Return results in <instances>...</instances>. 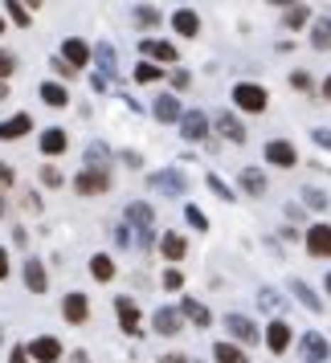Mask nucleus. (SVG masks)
Here are the masks:
<instances>
[{"label": "nucleus", "mask_w": 331, "mask_h": 363, "mask_svg": "<svg viewBox=\"0 0 331 363\" xmlns=\"http://www.w3.org/2000/svg\"><path fill=\"white\" fill-rule=\"evenodd\" d=\"M127 225H135V233H139V245L151 249V225H156V216H151L148 204H127Z\"/></svg>", "instance_id": "obj_1"}, {"label": "nucleus", "mask_w": 331, "mask_h": 363, "mask_svg": "<svg viewBox=\"0 0 331 363\" xmlns=\"http://www.w3.org/2000/svg\"><path fill=\"white\" fill-rule=\"evenodd\" d=\"M233 102H237L242 111H249V115H262L266 111V90L262 86L242 82V86H233Z\"/></svg>", "instance_id": "obj_2"}, {"label": "nucleus", "mask_w": 331, "mask_h": 363, "mask_svg": "<svg viewBox=\"0 0 331 363\" xmlns=\"http://www.w3.org/2000/svg\"><path fill=\"white\" fill-rule=\"evenodd\" d=\"M148 184L156 188V192H168V196H184V172H176V167H164V172H151Z\"/></svg>", "instance_id": "obj_3"}, {"label": "nucleus", "mask_w": 331, "mask_h": 363, "mask_svg": "<svg viewBox=\"0 0 331 363\" xmlns=\"http://www.w3.org/2000/svg\"><path fill=\"white\" fill-rule=\"evenodd\" d=\"M74 188H78L82 196H94V192H107V188H111V172H90V167H86L82 176L74 180Z\"/></svg>", "instance_id": "obj_4"}, {"label": "nucleus", "mask_w": 331, "mask_h": 363, "mask_svg": "<svg viewBox=\"0 0 331 363\" xmlns=\"http://www.w3.org/2000/svg\"><path fill=\"white\" fill-rule=\"evenodd\" d=\"M225 330H229L233 339H242V343H258V327H254V323H249L246 314H229V318H225Z\"/></svg>", "instance_id": "obj_5"}, {"label": "nucleus", "mask_w": 331, "mask_h": 363, "mask_svg": "<svg viewBox=\"0 0 331 363\" xmlns=\"http://www.w3.org/2000/svg\"><path fill=\"white\" fill-rule=\"evenodd\" d=\"M307 249H311V257H331V225L307 229Z\"/></svg>", "instance_id": "obj_6"}, {"label": "nucleus", "mask_w": 331, "mask_h": 363, "mask_svg": "<svg viewBox=\"0 0 331 363\" xmlns=\"http://www.w3.org/2000/svg\"><path fill=\"white\" fill-rule=\"evenodd\" d=\"M62 62H66L70 69H82L86 62H90V50H86V41H78V37L62 41Z\"/></svg>", "instance_id": "obj_7"}, {"label": "nucleus", "mask_w": 331, "mask_h": 363, "mask_svg": "<svg viewBox=\"0 0 331 363\" xmlns=\"http://www.w3.org/2000/svg\"><path fill=\"white\" fill-rule=\"evenodd\" d=\"M62 355V343L58 339H50V335H41V339H33L29 343V359H37V363H53Z\"/></svg>", "instance_id": "obj_8"}, {"label": "nucleus", "mask_w": 331, "mask_h": 363, "mask_svg": "<svg viewBox=\"0 0 331 363\" xmlns=\"http://www.w3.org/2000/svg\"><path fill=\"white\" fill-rule=\"evenodd\" d=\"M180 131H184V139L200 143V139L209 135V118L200 115V111H188V115H180Z\"/></svg>", "instance_id": "obj_9"}, {"label": "nucleus", "mask_w": 331, "mask_h": 363, "mask_svg": "<svg viewBox=\"0 0 331 363\" xmlns=\"http://www.w3.org/2000/svg\"><path fill=\"white\" fill-rule=\"evenodd\" d=\"M266 347H270L274 355H282V351L291 347V327H286V318H274V323H270V330H266Z\"/></svg>", "instance_id": "obj_10"}, {"label": "nucleus", "mask_w": 331, "mask_h": 363, "mask_svg": "<svg viewBox=\"0 0 331 363\" xmlns=\"http://www.w3.org/2000/svg\"><path fill=\"white\" fill-rule=\"evenodd\" d=\"M151 327L160 330V335H180V311H172V306H160V311L151 314Z\"/></svg>", "instance_id": "obj_11"}, {"label": "nucleus", "mask_w": 331, "mask_h": 363, "mask_svg": "<svg viewBox=\"0 0 331 363\" xmlns=\"http://www.w3.org/2000/svg\"><path fill=\"white\" fill-rule=\"evenodd\" d=\"M119 323H123V335H139V311H135L131 298H115Z\"/></svg>", "instance_id": "obj_12"}, {"label": "nucleus", "mask_w": 331, "mask_h": 363, "mask_svg": "<svg viewBox=\"0 0 331 363\" xmlns=\"http://www.w3.org/2000/svg\"><path fill=\"white\" fill-rule=\"evenodd\" d=\"M139 50H143V57H151V66L156 62H176V45L172 41H139Z\"/></svg>", "instance_id": "obj_13"}, {"label": "nucleus", "mask_w": 331, "mask_h": 363, "mask_svg": "<svg viewBox=\"0 0 331 363\" xmlns=\"http://www.w3.org/2000/svg\"><path fill=\"white\" fill-rule=\"evenodd\" d=\"M151 111H156L160 123H180V102H176V94H160V99L151 102Z\"/></svg>", "instance_id": "obj_14"}, {"label": "nucleus", "mask_w": 331, "mask_h": 363, "mask_svg": "<svg viewBox=\"0 0 331 363\" xmlns=\"http://www.w3.org/2000/svg\"><path fill=\"white\" fill-rule=\"evenodd\" d=\"M25 286H29L33 294H45V286H50V278H45V265L37 262V257H29V262H25Z\"/></svg>", "instance_id": "obj_15"}, {"label": "nucleus", "mask_w": 331, "mask_h": 363, "mask_svg": "<svg viewBox=\"0 0 331 363\" xmlns=\"http://www.w3.org/2000/svg\"><path fill=\"white\" fill-rule=\"evenodd\" d=\"M62 314H66V323H86V314H90V302H86V294H66V302H62Z\"/></svg>", "instance_id": "obj_16"}, {"label": "nucleus", "mask_w": 331, "mask_h": 363, "mask_svg": "<svg viewBox=\"0 0 331 363\" xmlns=\"http://www.w3.org/2000/svg\"><path fill=\"white\" fill-rule=\"evenodd\" d=\"M217 131L225 135L229 143H246V127H242V123L229 115V111H221V115H217Z\"/></svg>", "instance_id": "obj_17"}, {"label": "nucleus", "mask_w": 331, "mask_h": 363, "mask_svg": "<svg viewBox=\"0 0 331 363\" xmlns=\"http://www.w3.org/2000/svg\"><path fill=\"white\" fill-rule=\"evenodd\" d=\"M303 359H319V363H323V359H327V339H323V335H315V330H311V335H303Z\"/></svg>", "instance_id": "obj_18"}, {"label": "nucleus", "mask_w": 331, "mask_h": 363, "mask_svg": "<svg viewBox=\"0 0 331 363\" xmlns=\"http://www.w3.org/2000/svg\"><path fill=\"white\" fill-rule=\"evenodd\" d=\"M266 160L278 167H291L295 164V147L291 143H282V139H274V143H266Z\"/></svg>", "instance_id": "obj_19"}, {"label": "nucleus", "mask_w": 331, "mask_h": 363, "mask_svg": "<svg viewBox=\"0 0 331 363\" xmlns=\"http://www.w3.org/2000/svg\"><path fill=\"white\" fill-rule=\"evenodd\" d=\"M33 131V118L29 115H13L9 123H0V139H21V135Z\"/></svg>", "instance_id": "obj_20"}, {"label": "nucleus", "mask_w": 331, "mask_h": 363, "mask_svg": "<svg viewBox=\"0 0 331 363\" xmlns=\"http://www.w3.org/2000/svg\"><path fill=\"white\" fill-rule=\"evenodd\" d=\"M311 41H315V50H331V13L315 17V25H311Z\"/></svg>", "instance_id": "obj_21"}, {"label": "nucleus", "mask_w": 331, "mask_h": 363, "mask_svg": "<svg viewBox=\"0 0 331 363\" xmlns=\"http://www.w3.org/2000/svg\"><path fill=\"white\" fill-rule=\"evenodd\" d=\"M291 294L298 298V302H303V306H307V311H323V302H319V294H315L311 286H307V281H291Z\"/></svg>", "instance_id": "obj_22"}, {"label": "nucleus", "mask_w": 331, "mask_h": 363, "mask_svg": "<svg viewBox=\"0 0 331 363\" xmlns=\"http://www.w3.org/2000/svg\"><path fill=\"white\" fill-rule=\"evenodd\" d=\"M86 167H90V172H107V167H111V151L102 147V143H90V147H86Z\"/></svg>", "instance_id": "obj_23"}, {"label": "nucleus", "mask_w": 331, "mask_h": 363, "mask_svg": "<svg viewBox=\"0 0 331 363\" xmlns=\"http://www.w3.org/2000/svg\"><path fill=\"white\" fill-rule=\"evenodd\" d=\"M172 25H176V33H180V37H197V29H200V21H197L192 9H180V13L172 17Z\"/></svg>", "instance_id": "obj_24"}, {"label": "nucleus", "mask_w": 331, "mask_h": 363, "mask_svg": "<svg viewBox=\"0 0 331 363\" xmlns=\"http://www.w3.org/2000/svg\"><path fill=\"white\" fill-rule=\"evenodd\" d=\"M242 188H246L249 196H262L266 192V176L258 167H242Z\"/></svg>", "instance_id": "obj_25"}, {"label": "nucleus", "mask_w": 331, "mask_h": 363, "mask_svg": "<svg viewBox=\"0 0 331 363\" xmlns=\"http://www.w3.org/2000/svg\"><path fill=\"white\" fill-rule=\"evenodd\" d=\"M41 151H45V155H62V151H66V131L50 127V131L41 135Z\"/></svg>", "instance_id": "obj_26"}, {"label": "nucleus", "mask_w": 331, "mask_h": 363, "mask_svg": "<svg viewBox=\"0 0 331 363\" xmlns=\"http://www.w3.org/2000/svg\"><path fill=\"white\" fill-rule=\"evenodd\" d=\"M160 249H164V257H168V262H180V257H184V249H188V245H184V237H180V233H164Z\"/></svg>", "instance_id": "obj_27"}, {"label": "nucleus", "mask_w": 331, "mask_h": 363, "mask_svg": "<svg viewBox=\"0 0 331 363\" xmlns=\"http://www.w3.org/2000/svg\"><path fill=\"white\" fill-rule=\"evenodd\" d=\"M90 274H94L99 281H111L115 278V262H111L107 253H99V257H90Z\"/></svg>", "instance_id": "obj_28"}, {"label": "nucleus", "mask_w": 331, "mask_h": 363, "mask_svg": "<svg viewBox=\"0 0 331 363\" xmlns=\"http://www.w3.org/2000/svg\"><path fill=\"white\" fill-rule=\"evenodd\" d=\"M180 314H188V318H192L197 327H209V311L200 306L197 298H184V302H180Z\"/></svg>", "instance_id": "obj_29"}, {"label": "nucleus", "mask_w": 331, "mask_h": 363, "mask_svg": "<svg viewBox=\"0 0 331 363\" xmlns=\"http://www.w3.org/2000/svg\"><path fill=\"white\" fill-rule=\"evenodd\" d=\"M41 99L50 102V106H70V94H66L58 82H45V86H41Z\"/></svg>", "instance_id": "obj_30"}, {"label": "nucleus", "mask_w": 331, "mask_h": 363, "mask_svg": "<svg viewBox=\"0 0 331 363\" xmlns=\"http://www.w3.org/2000/svg\"><path fill=\"white\" fill-rule=\"evenodd\" d=\"M213 359H217V363H246V355H242L233 343H217V347H213Z\"/></svg>", "instance_id": "obj_31"}, {"label": "nucleus", "mask_w": 331, "mask_h": 363, "mask_svg": "<svg viewBox=\"0 0 331 363\" xmlns=\"http://www.w3.org/2000/svg\"><path fill=\"white\" fill-rule=\"evenodd\" d=\"M94 57H99V66H102V74H107V78H111V74H115V66H119V57H115V50H111V45H107V41H102L99 50H94Z\"/></svg>", "instance_id": "obj_32"}, {"label": "nucleus", "mask_w": 331, "mask_h": 363, "mask_svg": "<svg viewBox=\"0 0 331 363\" xmlns=\"http://www.w3.org/2000/svg\"><path fill=\"white\" fill-rule=\"evenodd\" d=\"M307 21H311V9H307V4H291L286 25H291V29H298V25H307Z\"/></svg>", "instance_id": "obj_33"}, {"label": "nucleus", "mask_w": 331, "mask_h": 363, "mask_svg": "<svg viewBox=\"0 0 331 363\" xmlns=\"http://www.w3.org/2000/svg\"><path fill=\"white\" fill-rule=\"evenodd\" d=\"M156 78H164V74H160V66H151V62H139V66H135V82H156Z\"/></svg>", "instance_id": "obj_34"}, {"label": "nucleus", "mask_w": 331, "mask_h": 363, "mask_svg": "<svg viewBox=\"0 0 331 363\" xmlns=\"http://www.w3.org/2000/svg\"><path fill=\"white\" fill-rule=\"evenodd\" d=\"M135 21H139V25H151V29H156V25H160V13H156L151 4H139V9H135Z\"/></svg>", "instance_id": "obj_35"}, {"label": "nucleus", "mask_w": 331, "mask_h": 363, "mask_svg": "<svg viewBox=\"0 0 331 363\" xmlns=\"http://www.w3.org/2000/svg\"><path fill=\"white\" fill-rule=\"evenodd\" d=\"M303 200H307V204H311L315 213H319V208H327V196H323V192H319V188H303Z\"/></svg>", "instance_id": "obj_36"}, {"label": "nucleus", "mask_w": 331, "mask_h": 363, "mask_svg": "<svg viewBox=\"0 0 331 363\" xmlns=\"http://www.w3.org/2000/svg\"><path fill=\"white\" fill-rule=\"evenodd\" d=\"M209 188H213V192H217L221 200H225V204H233V192H229V184H225V180H217V176H209Z\"/></svg>", "instance_id": "obj_37"}, {"label": "nucleus", "mask_w": 331, "mask_h": 363, "mask_svg": "<svg viewBox=\"0 0 331 363\" xmlns=\"http://www.w3.org/2000/svg\"><path fill=\"white\" fill-rule=\"evenodd\" d=\"M13 69H17V57H13V53H4V50H0V82H4V78H9Z\"/></svg>", "instance_id": "obj_38"}, {"label": "nucleus", "mask_w": 331, "mask_h": 363, "mask_svg": "<svg viewBox=\"0 0 331 363\" xmlns=\"http://www.w3.org/2000/svg\"><path fill=\"white\" fill-rule=\"evenodd\" d=\"M258 306H262V311H274V306H278V294H274V290H258Z\"/></svg>", "instance_id": "obj_39"}, {"label": "nucleus", "mask_w": 331, "mask_h": 363, "mask_svg": "<svg viewBox=\"0 0 331 363\" xmlns=\"http://www.w3.org/2000/svg\"><path fill=\"white\" fill-rule=\"evenodd\" d=\"M9 17L17 21V25H29V13H25V4H17V0L9 4Z\"/></svg>", "instance_id": "obj_40"}, {"label": "nucleus", "mask_w": 331, "mask_h": 363, "mask_svg": "<svg viewBox=\"0 0 331 363\" xmlns=\"http://www.w3.org/2000/svg\"><path fill=\"white\" fill-rule=\"evenodd\" d=\"M41 184L58 188V184H62V172H58V167H41Z\"/></svg>", "instance_id": "obj_41"}, {"label": "nucleus", "mask_w": 331, "mask_h": 363, "mask_svg": "<svg viewBox=\"0 0 331 363\" xmlns=\"http://www.w3.org/2000/svg\"><path fill=\"white\" fill-rule=\"evenodd\" d=\"M164 286H168V290H180V286H184V274H180V269H168V274H164Z\"/></svg>", "instance_id": "obj_42"}, {"label": "nucleus", "mask_w": 331, "mask_h": 363, "mask_svg": "<svg viewBox=\"0 0 331 363\" xmlns=\"http://www.w3.org/2000/svg\"><path fill=\"white\" fill-rule=\"evenodd\" d=\"M188 225H192V229H209V220L200 216V208H188Z\"/></svg>", "instance_id": "obj_43"}, {"label": "nucleus", "mask_w": 331, "mask_h": 363, "mask_svg": "<svg viewBox=\"0 0 331 363\" xmlns=\"http://www.w3.org/2000/svg\"><path fill=\"white\" fill-rule=\"evenodd\" d=\"M315 143L331 151V127H319V131H315Z\"/></svg>", "instance_id": "obj_44"}, {"label": "nucleus", "mask_w": 331, "mask_h": 363, "mask_svg": "<svg viewBox=\"0 0 331 363\" xmlns=\"http://www.w3.org/2000/svg\"><path fill=\"white\" fill-rule=\"evenodd\" d=\"M53 74H62V78H74V69H70L62 57H53Z\"/></svg>", "instance_id": "obj_45"}, {"label": "nucleus", "mask_w": 331, "mask_h": 363, "mask_svg": "<svg viewBox=\"0 0 331 363\" xmlns=\"http://www.w3.org/2000/svg\"><path fill=\"white\" fill-rule=\"evenodd\" d=\"M115 241H119V245H131V229H127V225H119V229H115Z\"/></svg>", "instance_id": "obj_46"}, {"label": "nucleus", "mask_w": 331, "mask_h": 363, "mask_svg": "<svg viewBox=\"0 0 331 363\" xmlns=\"http://www.w3.org/2000/svg\"><path fill=\"white\" fill-rule=\"evenodd\" d=\"M9 363H29V351H25V347H13V355H9Z\"/></svg>", "instance_id": "obj_47"}, {"label": "nucleus", "mask_w": 331, "mask_h": 363, "mask_svg": "<svg viewBox=\"0 0 331 363\" xmlns=\"http://www.w3.org/2000/svg\"><path fill=\"white\" fill-rule=\"evenodd\" d=\"M291 82H295L298 90H311V78H307V74H303V69H298V74H295V78H291Z\"/></svg>", "instance_id": "obj_48"}, {"label": "nucleus", "mask_w": 331, "mask_h": 363, "mask_svg": "<svg viewBox=\"0 0 331 363\" xmlns=\"http://www.w3.org/2000/svg\"><path fill=\"white\" fill-rule=\"evenodd\" d=\"M172 86L176 90H188V74H172Z\"/></svg>", "instance_id": "obj_49"}, {"label": "nucleus", "mask_w": 331, "mask_h": 363, "mask_svg": "<svg viewBox=\"0 0 331 363\" xmlns=\"http://www.w3.org/2000/svg\"><path fill=\"white\" fill-rule=\"evenodd\" d=\"M0 184H13V167L9 164H0Z\"/></svg>", "instance_id": "obj_50"}, {"label": "nucleus", "mask_w": 331, "mask_h": 363, "mask_svg": "<svg viewBox=\"0 0 331 363\" xmlns=\"http://www.w3.org/2000/svg\"><path fill=\"white\" fill-rule=\"evenodd\" d=\"M0 278H9V253L0 249Z\"/></svg>", "instance_id": "obj_51"}, {"label": "nucleus", "mask_w": 331, "mask_h": 363, "mask_svg": "<svg viewBox=\"0 0 331 363\" xmlns=\"http://www.w3.org/2000/svg\"><path fill=\"white\" fill-rule=\"evenodd\" d=\"M160 363H188V359H184V355H164Z\"/></svg>", "instance_id": "obj_52"}, {"label": "nucleus", "mask_w": 331, "mask_h": 363, "mask_svg": "<svg viewBox=\"0 0 331 363\" xmlns=\"http://www.w3.org/2000/svg\"><path fill=\"white\" fill-rule=\"evenodd\" d=\"M323 99L331 102V78H327V82H323Z\"/></svg>", "instance_id": "obj_53"}, {"label": "nucleus", "mask_w": 331, "mask_h": 363, "mask_svg": "<svg viewBox=\"0 0 331 363\" xmlns=\"http://www.w3.org/2000/svg\"><path fill=\"white\" fill-rule=\"evenodd\" d=\"M4 99H9V86L0 82V102H4Z\"/></svg>", "instance_id": "obj_54"}, {"label": "nucleus", "mask_w": 331, "mask_h": 363, "mask_svg": "<svg viewBox=\"0 0 331 363\" xmlns=\"http://www.w3.org/2000/svg\"><path fill=\"white\" fill-rule=\"evenodd\" d=\"M0 343H4V327H0Z\"/></svg>", "instance_id": "obj_55"}, {"label": "nucleus", "mask_w": 331, "mask_h": 363, "mask_svg": "<svg viewBox=\"0 0 331 363\" xmlns=\"http://www.w3.org/2000/svg\"><path fill=\"white\" fill-rule=\"evenodd\" d=\"M327 290H331V274H327Z\"/></svg>", "instance_id": "obj_56"}, {"label": "nucleus", "mask_w": 331, "mask_h": 363, "mask_svg": "<svg viewBox=\"0 0 331 363\" xmlns=\"http://www.w3.org/2000/svg\"><path fill=\"white\" fill-rule=\"evenodd\" d=\"M0 213H4V204H0Z\"/></svg>", "instance_id": "obj_57"}, {"label": "nucleus", "mask_w": 331, "mask_h": 363, "mask_svg": "<svg viewBox=\"0 0 331 363\" xmlns=\"http://www.w3.org/2000/svg\"><path fill=\"white\" fill-rule=\"evenodd\" d=\"M0 29H4V21H0Z\"/></svg>", "instance_id": "obj_58"}]
</instances>
